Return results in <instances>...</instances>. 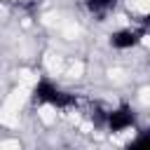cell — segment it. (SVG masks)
<instances>
[{
    "mask_svg": "<svg viewBox=\"0 0 150 150\" xmlns=\"http://www.w3.org/2000/svg\"><path fill=\"white\" fill-rule=\"evenodd\" d=\"M115 7H117V0H84V9L98 21H103L108 14H112Z\"/></svg>",
    "mask_w": 150,
    "mask_h": 150,
    "instance_id": "277c9868",
    "label": "cell"
},
{
    "mask_svg": "<svg viewBox=\"0 0 150 150\" xmlns=\"http://www.w3.org/2000/svg\"><path fill=\"white\" fill-rule=\"evenodd\" d=\"M30 98H33L35 105H49V108H56V110H70V108H75L80 103L77 94L63 89L61 84H56L49 77H40L35 82Z\"/></svg>",
    "mask_w": 150,
    "mask_h": 150,
    "instance_id": "6da1fadb",
    "label": "cell"
},
{
    "mask_svg": "<svg viewBox=\"0 0 150 150\" xmlns=\"http://www.w3.org/2000/svg\"><path fill=\"white\" fill-rule=\"evenodd\" d=\"M124 150H150V134L148 131H138L136 138H131V143H127Z\"/></svg>",
    "mask_w": 150,
    "mask_h": 150,
    "instance_id": "5b68a950",
    "label": "cell"
},
{
    "mask_svg": "<svg viewBox=\"0 0 150 150\" xmlns=\"http://www.w3.org/2000/svg\"><path fill=\"white\" fill-rule=\"evenodd\" d=\"M131 127H136V112H134V108L129 103H120V105L105 110L103 129H108L110 134H122V131H127Z\"/></svg>",
    "mask_w": 150,
    "mask_h": 150,
    "instance_id": "7a4b0ae2",
    "label": "cell"
},
{
    "mask_svg": "<svg viewBox=\"0 0 150 150\" xmlns=\"http://www.w3.org/2000/svg\"><path fill=\"white\" fill-rule=\"evenodd\" d=\"M145 33H148V28H145V26L117 28V30H112V33L108 35V42H110V47H112V49H117V52H127V49L138 47V45L143 42Z\"/></svg>",
    "mask_w": 150,
    "mask_h": 150,
    "instance_id": "3957f363",
    "label": "cell"
}]
</instances>
